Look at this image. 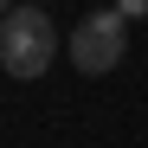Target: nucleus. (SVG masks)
Masks as SVG:
<instances>
[{"label": "nucleus", "instance_id": "obj_1", "mask_svg": "<svg viewBox=\"0 0 148 148\" xmlns=\"http://www.w3.org/2000/svg\"><path fill=\"white\" fill-rule=\"evenodd\" d=\"M58 58V26L52 13L39 7H13L7 19H0V64H7V77H45V64Z\"/></svg>", "mask_w": 148, "mask_h": 148}, {"label": "nucleus", "instance_id": "obj_2", "mask_svg": "<svg viewBox=\"0 0 148 148\" xmlns=\"http://www.w3.org/2000/svg\"><path fill=\"white\" fill-rule=\"evenodd\" d=\"M64 52H71V64H77L84 77H103V71H116L122 58H129V19H122L116 7H97V13H84L77 26H71Z\"/></svg>", "mask_w": 148, "mask_h": 148}, {"label": "nucleus", "instance_id": "obj_3", "mask_svg": "<svg viewBox=\"0 0 148 148\" xmlns=\"http://www.w3.org/2000/svg\"><path fill=\"white\" fill-rule=\"evenodd\" d=\"M116 13L122 19H148V0H116Z\"/></svg>", "mask_w": 148, "mask_h": 148}, {"label": "nucleus", "instance_id": "obj_4", "mask_svg": "<svg viewBox=\"0 0 148 148\" xmlns=\"http://www.w3.org/2000/svg\"><path fill=\"white\" fill-rule=\"evenodd\" d=\"M7 13H13V0H0V19H7Z\"/></svg>", "mask_w": 148, "mask_h": 148}, {"label": "nucleus", "instance_id": "obj_5", "mask_svg": "<svg viewBox=\"0 0 148 148\" xmlns=\"http://www.w3.org/2000/svg\"><path fill=\"white\" fill-rule=\"evenodd\" d=\"M32 7H45V0H32Z\"/></svg>", "mask_w": 148, "mask_h": 148}]
</instances>
